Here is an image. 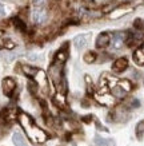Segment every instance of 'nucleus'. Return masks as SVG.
Listing matches in <instances>:
<instances>
[{
  "instance_id": "27",
  "label": "nucleus",
  "mask_w": 144,
  "mask_h": 146,
  "mask_svg": "<svg viewBox=\"0 0 144 146\" xmlns=\"http://www.w3.org/2000/svg\"><path fill=\"white\" fill-rule=\"evenodd\" d=\"M140 48H141V51H143V52H144V43H143V44H141V47H140Z\"/></svg>"
},
{
  "instance_id": "12",
  "label": "nucleus",
  "mask_w": 144,
  "mask_h": 146,
  "mask_svg": "<svg viewBox=\"0 0 144 146\" xmlns=\"http://www.w3.org/2000/svg\"><path fill=\"white\" fill-rule=\"evenodd\" d=\"M36 79H37V84H40L41 87H45L47 86V76H45V72L43 70H39L37 74H36Z\"/></svg>"
},
{
  "instance_id": "1",
  "label": "nucleus",
  "mask_w": 144,
  "mask_h": 146,
  "mask_svg": "<svg viewBox=\"0 0 144 146\" xmlns=\"http://www.w3.org/2000/svg\"><path fill=\"white\" fill-rule=\"evenodd\" d=\"M19 121H20L22 127L26 130V133L28 134V137H30V139L32 142H35V143H43V142L47 141L48 135L45 134V131L41 130L39 126H36L34 119L28 114L20 113L19 114Z\"/></svg>"
},
{
  "instance_id": "6",
  "label": "nucleus",
  "mask_w": 144,
  "mask_h": 146,
  "mask_svg": "<svg viewBox=\"0 0 144 146\" xmlns=\"http://www.w3.org/2000/svg\"><path fill=\"white\" fill-rule=\"evenodd\" d=\"M109 43H111V35L108 32H101L96 38V47L97 48H105V47H108Z\"/></svg>"
},
{
  "instance_id": "17",
  "label": "nucleus",
  "mask_w": 144,
  "mask_h": 146,
  "mask_svg": "<svg viewBox=\"0 0 144 146\" xmlns=\"http://www.w3.org/2000/svg\"><path fill=\"white\" fill-rule=\"evenodd\" d=\"M126 91L123 89H120L118 84H115L114 87H112V95H114L115 98H124L126 97Z\"/></svg>"
},
{
  "instance_id": "4",
  "label": "nucleus",
  "mask_w": 144,
  "mask_h": 146,
  "mask_svg": "<svg viewBox=\"0 0 144 146\" xmlns=\"http://www.w3.org/2000/svg\"><path fill=\"white\" fill-rule=\"evenodd\" d=\"M1 86H3V93H4L5 95H8V97H11L13 94V91L16 90V82H15L12 78H5V79H3Z\"/></svg>"
},
{
  "instance_id": "21",
  "label": "nucleus",
  "mask_w": 144,
  "mask_h": 146,
  "mask_svg": "<svg viewBox=\"0 0 144 146\" xmlns=\"http://www.w3.org/2000/svg\"><path fill=\"white\" fill-rule=\"evenodd\" d=\"M133 27H135L139 32H143L144 31V22L141 19H136L135 22H133Z\"/></svg>"
},
{
  "instance_id": "2",
  "label": "nucleus",
  "mask_w": 144,
  "mask_h": 146,
  "mask_svg": "<svg viewBox=\"0 0 144 146\" xmlns=\"http://www.w3.org/2000/svg\"><path fill=\"white\" fill-rule=\"evenodd\" d=\"M127 68H128V59L124 56L118 58L114 62V64H112V71L116 72V74H120L123 71H126Z\"/></svg>"
},
{
  "instance_id": "16",
  "label": "nucleus",
  "mask_w": 144,
  "mask_h": 146,
  "mask_svg": "<svg viewBox=\"0 0 144 146\" xmlns=\"http://www.w3.org/2000/svg\"><path fill=\"white\" fill-rule=\"evenodd\" d=\"M96 58H97V55H96L93 51H88V52L84 54L83 59H84V62H85V63L91 64V63H93V62L96 60Z\"/></svg>"
},
{
  "instance_id": "5",
  "label": "nucleus",
  "mask_w": 144,
  "mask_h": 146,
  "mask_svg": "<svg viewBox=\"0 0 144 146\" xmlns=\"http://www.w3.org/2000/svg\"><path fill=\"white\" fill-rule=\"evenodd\" d=\"M47 11L44 8H35L34 12H32V20L36 24H40V23H44L47 20Z\"/></svg>"
},
{
  "instance_id": "10",
  "label": "nucleus",
  "mask_w": 144,
  "mask_h": 146,
  "mask_svg": "<svg viewBox=\"0 0 144 146\" xmlns=\"http://www.w3.org/2000/svg\"><path fill=\"white\" fill-rule=\"evenodd\" d=\"M133 60H135L136 64L144 66V52L141 51V48L135 50V52H133Z\"/></svg>"
},
{
  "instance_id": "13",
  "label": "nucleus",
  "mask_w": 144,
  "mask_h": 146,
  "mask_svg": "<svg viewBox=\"0 0 144 146\" xmlns=\"http://www.w3.org/2000/svg\"><path fill=\"white\" fill-rule=\"evenodd\" d=\"M116 84H118L120 89L124 90L126 93H130V91L132 90V83H131V82H130L128 79H120Z\"/></svg>"
},
{
  "instance_id": "19",
  "label": "nucleus",
  "mask_w": 144,
  "mask_h": 146,
  "mask_svg": "<svg viewBox=\"0 0 144 146\" xmlns=\"http://www.w3.org/2000/svg\"><path fill=\"white\" fill-rule=\"evenodd\" d=\"M143 134H144V121H140L139 123L136 125V135L140 138Z\"/></svg>"
},
{
  "instance_id": "9",
  "label": "nucleus",
  "mask_w": 144,
  "mask_h": 146,
  "mask_svg": "<svg viewBox=\"0 0 144 146\" xmlns=\"http://www.w3.org/2000/svg\"><path fill=\"white\" fill-rule=\"evenodd\" d=\"M95 145L96 146H116L114 139L111 138H103L100 135H96L95 137Z\"/></svg>"
},
{
  "instance_id": "8",
  "label": "nucleus",
  "mask_w": 144,
  "mask_h": 146,
  "mask_svg": "<svg viewBox=\"0 0 144 146\" xmlns=\"http://www.w3.org/2000/svg\"><path fill=\"white\" fill-rule=\"evenodd\" d=\"M126 39H127V34L124 32H116L112 38V43H114V47L115 48H120L123 46V43H126Z\"/></svg>"
},
{
  "instance_id": "11",
  "label": "nucleus",
  "mask_w": 144,
  "mask_h": 146,
  "mask_svg": "<svg viewBox=\"0 0 144 146\" xmlns=\"http://www.w3.org/2000/svg\"><path fill=\"white\" fill-rule=\"evenodd\" d=\"M12 141H13V143H15V146H28L22 133H15L13 134Z\"/></svg>"
},
{
  "instance_id": "7",
  "label": "nucleus",
  "mask_w": 144,
  "mask_h": 146,
  "mask_svg": "<svg viewBox=\"0 0 144 146\" xmlns=\"http://www.w3.org/2000/svg\"><path fill=\"white\" fill-rule=\"evenodd\" d=\"M88 39H89V35L88 34H83V35H78L76 38L74 39V46L76 47L78 50L83 48L85 47L88 43Z\"/></svg>"
},
{
  "instance_id": "26",
  "label": "nucleus",
  "mask_w": 144,
  "mask_h": 146,
  "mask_svg": "<svg viewBox=\"0 0 144 146\" xmlns=\"http://www.w3.org/2000/svg\"><path fill=\"white\" fill-rule=\"evenodd\" d=\"M4 15V7H3V4L0 3V16H3Z\"/></svg>"
},
{
  "instance_id": "18",
  "label": "nucleus",
  "mask_w": 144,
  "mask_h": 146,
  "mask_svg": "<svg viewBox=\"0 0 144 146\" xmlns=\"http://www.w3.org/2000/svg\"><path fill=\"white\" fill-rule=\"evenodd\" d=\"M139 106H140L139 99H135V98L128 99V102H127L126 105H124V107H126L127 110H132V109H136V107H139Z\"/></svg>"
},
{
  "instance_id": "24",
  "label": "nucleus",
  "mask_w": 144,
  "mask_h": 146,
  "mask_svg": "<svg viewBox=\"0 0 144 146\" xmlns=\"http://www.w3.org/2000/svg\"><path fill=\"white\" fill-rule=\"evenodd\" d=\"M116 5H118L116 3H109V4H105L104 7H103V12H111Z\"/></svg>"
},
{
  "instance_id": "20",
  "label": "nucleus",
  "mask_w": 144,
  "mask_h": 146,
  "mask_svg": "<svg viewBox=\"0 0 144 146\" xmlns=\"http://www.w3.org/2000/svg\"><path fill=\"white\" fill-rule=\"evenodd\" d=\"M55 102L59 106H64L66 105V98H64V95H61V93H57L55 95Z\"/></svg>"
},
{
  "instance_id": "28",
  "label": "nucleus",
  "mask_w": 144,
  "mask_h": 146,
  "mask_svg": "<svg viewBox=\"0 0 144 146\" xmlns=\"http://www.w3.org/2000/svg\"><path fill=\"white\" fill-rule=\"evenodd\" d=\"M3 34H4V32H3V31H0V36H3Z\"/></svg>"
},
{
  "instance_id": "3",
  "label": "nucleus",
  "mask_w": 144,
  "mask_h": 146,
  "mask_svg": "<svg viewBox=\"0 0 144 146\" xmlns=\"http://www.w3.org/2000/svg\"><path fill=\"white\" fill-rule=\"evenodd\" d=\"M115 99H116V98L109 93L97 94V95H96V101L99 102L100 105H103V106H112V105H115Z\"/></svg>"
},
{
  "instance_id": "22",
  "label": "nucleus",
  "mask_w": 144,
  "mask_h": 146,
  "mask_svg": "<svg viewBox=\"0 0 144 146\" xmlns=\"http://www.w3.org/2000/svg\"><path fill=\"white\" fill-rule=\"evenodd\" d=\"M13 22V24H15V26L18 27L19 30H22V31H26V24H24V23L22 22V20H20V19H18V18H15L12 20Z\"/></svg>"
},
{
  "instance_id": "15",
  "label": "nucleus",
  "mask_w": 144,
  "mask_h": 146,
  "mask_svg": "<svg viewBox=\"0 0 144 146\" xmlns=\"http://www.w3.org/2000/svg\"><path fill=\"white\" fill-rule=\"evenodd\" d=\"M56 62L57 63H64L67 60V58H68V54H67V48H63L60 51H57L56 54Z\"/></svg>"
},
{
  "instance_id": "23",
  "label": "nucleus",
  "mask_w": 144,
  "mask_h": 146,
  "mask_svg": "<svg viewBox=\"0 0 144 146\" xmlns=\"http://www.w3.org/2000/svg\"><path fill=\"white\" fill-rule=\"evenodd\" d=\"M45 1H47V0H32V4H34L35 8H44Z\"/></svg>"
},
{
  "instance_id": "25",
  "label": "nucleus",
  "mask_w": 144,
  "mask_h": 146,
  "mask_svg": "<svg viewBox=\"0 0 144 146\" xmlns=\"http://www.w3.org/2000/svg\"><path fill=\"white\" fill-rule=\"evenodd\" d=\"M28 89L31 90V93H36V83H34V82H30L28 83Z\"/></svg>"
},
{
  "instance_id": "14",
  "label": "nucleus",
  "mask_w": 144,
  "mask_h": 146,
  "mask_svg": "<svg viewBox=\"0 0 144 146\" xmlns=\"http://www.w3.org/2000/svg\"><path fill=\"white\" fill-rule=\"evenodd\" d=\"M22 70H23V72H24L27 76H31V78H32V76H35L36 74H37V71H39L36 67H32V66H23Z\"/></svg>"
}]
</instances>
